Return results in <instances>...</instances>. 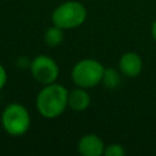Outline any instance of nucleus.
I'll return each instance as SVG.
<instances>
[{
	"label": "nucleus",
	"instance_id": "f257e3e1",
	"mask_svg": "<svg viewBox=\"0 0 156 156\" xmlns=\"http://www.w3.org/2000/svg\"><path fill=\"white\" fill-rule=\"evenodd\" d=\"M35 107L44 118H57L68 107V90L56 82L44 85L37 94Z\"/></svg>",
	"mask_w": 156,
	"mask_h": 156
},
{
	"label": "nucleus",
	"instance_id": "f03ea898",
	"mask_svg": "<svg viewBox=\"0 0 156 156\" xmlns=\"http://www.w3.org/2000/svg\"><path fill=\"white\" fill-rule=\"evenodd\" d=\"M0 122L2 129L9 135L21 136L26 134L30 127V115L24 105L11 102L2 110Z\"/></svg>",
	"mask_w": 156,
	"mask_h": 156
},
{
	"label": "nucleus",
	"instance_id": "7ed1b4c3",
	"mask_svg": "<svg viewBox=\"0 0 156 156\" xmlns=\"http://www.w3.org/2000/svg\"><path fill=\"white\" fill-rule=\"evenodd\" d=\"M87 20L85 6L76 0H68L60 4L51 13L52 24L62 29H73L82 26Z\"/></svg>",
	"mask_w": 156,
	"mask_h": 156
},
{
	"label": "nucleus",
	"instance_id": "20e7f679",
	"mask_svg": "<svg viewBox=\"0 0 156 156\" xmlns=\"http://www.w3.org/2000/svg\"><path fill=\"white\" fill-rule=\"evenodd\" d=\"M105 67L95 58H83L78 61L72 71L71 79L76 87L79 88H93L101 83Z\"/></svg>",
	"mask_w": 156,
	"mask_h": 156
},
{
	"label": "nucleus",
	"instance_id": "39448f33",
	"mask_svg": "<svg viewBox=\"0 0 156 156\" xmlns=\"http://www.w3.org/2000/svg\"><path fill=\"white\" fill-rule=\"evenodd\" d=\"M32 77L40 84L46 85L55 83L58 78L60 69L56 61L48 55H38L29 62Z\"/></svg>",
	"mask_w": 156,
	"mask_h": 156
},
{
	"label": "nucleus",
	"instance_id": "423d86ee",
	"mask_svg": "<svg viewBox=\"0 0 156 156\" xmlns=\"http://www.w3.org/2000/svg\"><path fill=\"white\" fill-rule=\"evenodd\" d=\"M104 140L94 133L84 134L77 144V150L82 156H101L105 151Z\"/></svg>",
	"mask_w": 156,
	"mask_h": 156
},
{
	"label": "nucleus",
	"instance_id": "0eeeda50",
	"mask_svg": "<svg viewBox=\"0 0 156 156\" xmlns=\"http://www.w3.org/2000/svg\"><path fill=\"white\" fill-rule=\"evenodd\" d=\"M118 69L128 78H134L140 74L143 69V60L139 54L128 51L124 52L118 60Z\"/></svg>",
	"mask_w": 156,
	"mask_h": 156
},
{
	"label": "nucleus",
	"instance_id": "6e6552de",
	"mask_svg": "<svg viewBox=\"0 0 156 156\" xmlns=\"http://www.w3.org/2000/svg\"><path fill=\"white\" fill-rule=\"evenodd\" d=\"M91 99L85 88H74L68 90V107L76 112L85 111L90 106Z\"/></svg>",
	"mask_w": 156,
	"mask_h": 156
},
{
	"label": "nucleus",
	"instance_id": "1a4fd4ad",
	"mask_svg": "<svg viewBox=\"0 0 156 156\" xmlns=\"http://www.w3.org/2000/svg\"><path fill=\"white\" fill-rule=\"evenodd\" d=\"M122 73L121 71L112 68V67H107L104 71V76H102V80L101 83L110 90H116L121 83H122Z\"/></svg>",
	"mask_w": 156,
	"mask_h": 156
},
{
	"label": "nucleus",
	"instance_id": "9d476101",
	"mask_svg": "<svg viewBox=\"0 0 156 156\" xmlns=\"http://www.w3.org/2000/svg\"><path fill=\"white\" fill-rule=\"evenodd\" d=\"M44 41L46 45L55 48L58 46L62 41H63V29L52 24L51 27H49L45 33H44Z\"/></svg>",
	"mask_w": 156,
	"mask_h": 156
},
{
	"label": "nucleus",
	"instance_id": "9b49d317",
	"mask_svg": "<svg viewBox=\"0 0 156 156\" xmlns=\"http://www.w3.org/2000/svg\"><path fill=\"white\" fill-rule=\"evenodd\" d=\"M104 155H106V156H124L126 155V149H124L123 145L113 143V144H110V145L105 146Z\"/></svg>",
	"mask_w": 156,
	"mask_h": 156
},
{
	"label": "nucleus",
	"instance_id": "f8f14e48",
	"mask_svg": "<svg viewBox=\"0 0 156 156\" xmlns=\"http://www.w3.org/2000/svg\"><path fill=\"white\" fill-rule=\"evenodd\" d=\"M7 83V72L5 69V67L0 63V90H2L5 88Z\"/></svg>",
	"mask_w": 156,
	"mask_h": 156
},
{
	"label": "nucleus",
	"instance_id": "ddd939ff",
	"mask_svg": "<svg viewBox=\"0 0 156 156\" xmlns=\"http://www.w3.org/2000/svg\"><path fill=\"white\" fill-rule=\"evenodd\" d=\"M151 35H152V38H154V40L156 41V20L152 22V24H151Z\"/></svg>",
	"mask_w": 156,
	"mask_h": 156
}]
</instances>
